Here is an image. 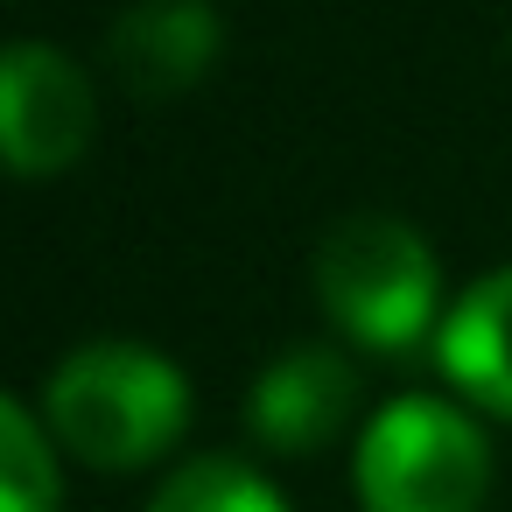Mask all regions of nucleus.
Segmentation results:
<instances>
[{
  "label": "nucleus",
  "instance_id": "nucleus-1",
  "mask_svg": "<svg viewBox=\"0 0 512 512\" xmlns=\"http://www.w3.org/2000/svg\"><path fill=\"white\" fill-rule=\"evenodd\" d=\"M50 435L92 470H141L190 428V379L148 344H78L50 386Z\"/></svg>",
  "mask_w": 512,
  "mask_h": 512
},
{
  "label": "nucleus",
  "instance_id": "nucleus-2",
  "mask_svg": "<svg viewBox=\"0 0 512 512\" xmlns=\"http://www.w3.org/2000/svg\"><path fill=\"white\" fill-rule=\"evenodd\" d=\"M316 302L351 344L400 358L435 330L442 274L414 225L386 211H358L316 246Z\"/></svg>",
  "mask_w": 512,
  "mask_h": 512
},
{
  "label": "nucleus",
  "instance_id": "nucleus-3",
  "mask_svg": "<svg viewBox=\"0 0 512 512\" xmlns=\"http://www.w3.org/2000/svg\"><path fill=\"white\" fill-rule=\"evenodd\" d=\"M351 477L365 512H484L491 442L463 407L407 393L365 421Z\"/></svg>",
  "mask_w": 512,
  "mask_h": 512
},
{
  "label": "nucleus",
  "instance_id": "nucleus-4",
  "mask_svg": "<svg viewBox=\"0 0 512 512\" xmlns=\"http://www.w3.org/2000/svg\"><path fill=\"white\" fill-rule=\"evenodd\" d=\"M99 134L92 78L50 43L0 50V169L8 176H64Z\"/></svg>",
  "mask_w": 512,
  "mask_h": 512
},
{
  "label": "nucleus",
  "instance_id": "nucleus-5",
  "mask_svg": "<svg viewBox=\"0 0 512 512\" xmlns=\"http://www.w3.org/2000/svg\"><path fill=\"white\" fill-rule=\"evenodd\" d=\"M351 414H358V372L330 344L281 351L253 379V393H246V428L274 456H316V449H330L351 428Z\"/></svg>",
  "mask_w": 512,
  "mask_h": 512
},
{
  "label": "nucleus",
  "instance_id": "nucleus-6",
  "mask_svg": "<svg viewBox=\"0 0 512 512\" xmlns=\"http://www.w3.org/2000/svg\"><path fill=\"white\" fill-rule=\"evenodd\" d=\"M225 50V22L211 0H134L106 36V64L127 99H183Z\"/></svg>",
  "mask_w": 512,
  "mask_h": 512
},
{
  "label": "nucleus",
  "instance_id": "nucleus-7",
  "mask_svg": "<svg viewBox=\"0 0 512 512\" xmlns=\"http://www.w3.org/2000/svg\"><path fill=\"white\" fill-rule=\"evenodd\" d=\"M435 365L463 400L512 421V267L456 295V309L435 330Z\"/></svg>",
  "mask_w": 512,
  "mask_h": 512
},
{
  "label": "nucleus",
  "instance_id": "nucleus-8",
  "mask_svg": "<svg viewBox=\"0 0 512 512\" xmlns=\"http://www.w3.org/2000/svg\"><path fill=\"white\" fill-rule=\"evenodd\" d=\"M57 498H64V477H57L50 428L15 393H0V512H57Z\"/></svg>",
  "mask_w": 512,
  "mask_h": 512
},
{
  "label": "nucleus",
  "instance_id": "nucleus-9",
  "mask_svg": "<svg viewBox=\"0 0 512 512\" xmlns=\"http://www.w3.org/2000/svg\"><path fill=\"white\" fill-rule=\"evenodd\" d=\"M148 512H288V498L239 456H197L162 477Z\"/></svg>",
  "mask_w": 512,
  "mask_h": 512
}]
</instances>
